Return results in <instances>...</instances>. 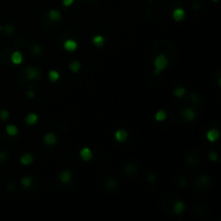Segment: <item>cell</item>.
I'll use <instances>...</instances> for the list:
<instances>
[{"label":"cell","mask_w":221,"mask_h":221,"mask_svg":"<svg viewBox=\"0 0 221 221\" xmlns=\"http://www.w3.org/2000/svg\"><path fill=\"white\" fill-rule=\"evenodd\" d=\"M168 65V60L165 55L161 54L159 55L157 58L154 60V67H155V70H154V73L155 74H159L161 73L163 69H165Z\"/></svg>","instance_id":"6da1fadb"},{"label":"cell","mask_w":221,"mask_h":221,"mask_svg":"<svg viewBox=\"0 0 221 221\" xmlns=\"http://www.w3.org/2000/svg\"><path fill=\"white\" fill-rule=\"evenodd\" d=\"M25 77L29 80H33V79H39L40 73L38 69L33 68V67H28L25 70Z\"/></svg>","instance_id":"7a4b0ae2"},{"label":"cell","mask_w":221,"mask_h":221,"mask_svg":"<svg viewBox=\"0 0 221 221\" xmlns=\"http://www.w3.org/2000/svg\"><path fill=\"white\" fill-rule=\"evenodd\" d=\"M80 157H81V159H82L83 161L89 162L90 160L93 157V153H92L91 149L85 147V148H83L82 150L80 151Z\"/></svg>","instance_id":"3957f363"},{"label":"cell","mask_w":221,"mask_h":221,"mask_svg":"<svg viewBox=\"0 0 221 221\" xmlns=\"http://www.w3.org/2000/svg\"><path fill=\"white\" fill-rule=\"evenodd\" d=\"M182 116H183V118L186 119L187 121H192L197 118V112H195L192 108H188V109L183 110Z\"/></svg>","instance_id":"277c9868"},{"label":"cell","mask_w":221,"mask_h":221,"mask_svg":"<svg viewBox=\"0 0 221 221\" xmlns=\"http://www.w3.org/2000/svg\"><path fill=\"white\" fill-rule=\"evenodd\" d=\"M64 48L66 51L68 52H73L76 51L77 48H78V43H77L76 41H73V40L69 39V40H66L64 43Z\"/></svg>","instance_id":"5b68a950"},{"label":"cell","mask_w":221,"mask_h":221,"mask_svg":"<svg viewBox=\"0 0 221 221\" xmlns=\"http://www.w3.org/2000/svg\"><path fill=\"white\" fill-rule=\"evenodd\" d=\"M184 15H186V13H184V11L182 10L181 8L175 9L173 12V17L175 19V21H177V22L182 21V20L184 19Z\"/></svg>","instance_id":"8992f818"},{"label":"cell","mask_w":221,"mask_h":221,"mask_svg":"<svg viewBox=\"0 0 221 221\" xmlns=\"http://www.w3.org/2000/svg\"><path fill=\"white\" fill-rule=\"evenodd\" d=\"M206 137L207 139H208L209 141H211V143H214V141L218 140L219 139V132H218L217 130H209L208 132H207L206 134Z\"/></svg>","instance_id":"52a82bcc"},{"label":"cell","mask_w":221,"mask_h":221,"mask_svg":"<svg viewBox=\"0 0 221 221\" xmlns=\"http://www.w3.org/2000/svg\"><path fill=\"white\" fill-rule=\"evenodd\" d=\"M71 178H73V174H71L70 170H63V172L60 174V181L64 182V183L69 182L71 180Z\"/></svg>","instance_id":"ba28073f"},{"label":"cell","mask_w":221,"mask_h":221,"mask_svg":"<svg viewBox=\"0 0 221 221\" xmlns=\"http://www.w3.org/2000/svg\"><path fill=\"white\" fill-rule=\"evenodd\" d=\"M116 139L119 141V143H124V141L127 139V132L124 130H118L116 132Z\"/></svg>","instance_id":"9c48e42d"},{"label":"cell","mask_w":221,"mask_h":221,"mask_svg":"<svg viewBox=\"0 0 221 221\" xmlns=\"http://www.w3.org/2000/svg\"><path fill=\"white\" fill-rule=\"evenodd\" d=\"M56 140H57V137H56V135L54 133H49V134H46L44 136V143L46 145L53 146L56 143Z\"/></svg>","instance_id":"30bf717a"},{"label":"cell","mask_w":221,"mask_h":221,"mask_svg":"<svg viewBox=\"0 0 221 221\" xmlns=\"http://www.w3.org/2000/svg\"><path fill=\"white\" fill-rule=\"evenodd\" d=\"M49 17L51 19V21L57 22V21H60V20L62 14H60V11L55 10V9H52V10H50V12H49Z\"/></svg>","instance_id":"8fae6325"},{"label":"cell","mask_w":221,"mask_h":221,"mask_svg":"<svg viewBox=\"0 0 221 221\" xmlns=\"http://www.w3.org/2000/svg\"><path fill=\"white\" fill-rule=\"evenodd\" d=\"M11 60H12V62L14 63L15 65H20L22 62H23V56H22L21 52H14V53L12 54V56H11Z\"/></svg>","instance_id":"7c38bea8"},{"label":"cell","mask_w":221,"mask_h":221,"mask_svg":"<svg viewBox=\"0 0 221 221\" xmlns=\"http://www.w3.org/2000/svg\"><path fill=\"white\" fill-rule=\"evenodd\" d=\"M33 157L30 153H26V154H24L23 157H21V163L23 164V165H29V164L33 163Z\"/></svg>","instance_id":"4fadbf2b"},{"label":"cell","mask_w":221,"mask_h":221,"mask_svg":"<svg viewBox=\"0 0 221 221\" xmlns=\"http://www.w3.org/2000/svg\"><path fill=\"white\" fill-rule=\"evenodd\" d=\"M25 121H26V123L28 124V125H33V124L37 123V121H38L37 114H35V113L27 114V117L25 118Z\"/></svg>","instance_id":"5bb4252c"},{"label":"cell","mask_w":221,"mask_h":221,"mask_svg":"<svg viewBox=\"0 0 221 221\" xmlns=\"http://www.w3.org/2000/svg\"><path fill=\"white\" fill-rule=\"evenodd\" d=\"M184 209V204L181 202V201H177L174 205V211L176 214H181Z\"/></svg>","instance_id":"9a60e30c"},{"label":"cell","mask_w":221,"mask_h":221,"mask_svg":"<svg viewBox=\"0 0 221 221\" xmlns=\"http://www.w3.org/2000/svg\"><path fill=\"white\" fill-rule=\"evenodd\" d=\"M93 43L95 44L96 46H103L104 43H105V39H104L103 36L97 35L93 38Z\"/></svg>","instance_id":"2e32d148"},{"label":"cell","mask_w":221,"mask_h":221,"mask_svg":"<svg viewBox=\"0 0 221 221\" xmlns=\"http://www.w3.org/2000/svg\"><path fill=\"white\" fill-rule=\"evenodd\" d=\"M6 130L8 133V135H10V136H15L19 133V130H17V127L15 125H8Z\"/></svg>","instance_id":"e0dca14e"},{"label":"cell","mask_w":221,"mask_h":221,"mask_svg":"<svg viewBox=\"0 0 221 221\" xmlns=\"http://www.w3.org/2000/svg\"><path fill=\"white\" fill-rule=\"evenodd\" d=\"M69 68H70L71 71H73V73H77V71L80 70L81 64L78 62V60H73V62L69 64Z\"/></svg>","instance_id":"ac0fdd59"},{"label":"cell","mask_w":221,"mask_h":221,"mask_svg":"<svg viewBox=\"0 0 221 221\" xmlns=\"http://www.w3.org/2000/svg\"><path fill=\"white\" fill-rule=\"evenodd\" d=\"M49 79H50V81H52V82L57 81L58 79H60V73H58V71H56V70L50 71L49 73Z\"/></svg>","instance_id":"d6986e66"},{"label":"cell","mask_w":221,"mask_h":221,"mask_svg":"<svg viewBox=\"0 0 221 221\" xmlns=\"http://www.w3.org/2000/svg\"><path fill=\"white\" fill-rule=\"evenodd\" d=\"M166 119V112L164 110H159V111L155 113V120L157 121H164Z\"/></svg>","instance_id":"ffe728a7"},{"label":"cell","mask_w":221,"mask_h":221,"mask_svg":"<svg viewBox=\"0 0 221 221\" xmlns=\"http://www.w3.org/2000/svg\"><path fill=\"white\" fill-rule=\"evenodd\" d=\"M31 182H33V180H31V178H30V177H24L23 179L21 180L22 186H23L24 188H26V189L30 187Z\"/></svg>","instance_id":"44dd1931"},{"label":"cell","mask_w":221,"mask_h":221,"mask_svg":"<svg viewBox=\"0 0 221 221\" xmlns=\"http://www.w3.org/2000/svg\"><path fill=\"white\" fill-rule=\"evenodd\" d=\"M174 94H175V96H177V97H181V96H183L184 94H186V89L182 86L177 87V89H175Z\"/></svg>","instance_id":"7402d4cb"},{"label":"cell","mask_w":221,"mask_h":221,"mask_svg":"<svg viewBox=\"0 0 221 221\" xmlns=\"http://www.w3.org/2000/svg\"><path fill=\"white\" fill-rule=\"evenodd\" d=\"M0 118H1L2 120H7V119L9 118V111L8 110L3 109V110L0 111Z\"/></svg>","instance_id":"603a6c76"},{"label":"cell","mask_w":221,"mask_h":221,"mask_svg":"<svg viewBox=\"0 0 221 221\" xmlns=\"http://www.w3.org/2000/svg\"><path fill=\"white\" fill-rule=\"evenodd\" d=\"M107 186H108V188H110V189H113L114 187H116V181H114L112 178H109V180H108V183H107Z\"/></svg>","instance_id":"cb8c5ba5"},{"label":"cell","mask_w":221,"mask_h":221,"mask_svg":"<svg viewBox=\"0 0 221 221\" xmlns=\"http://www.w3.org/2000/svg\"><path fill=\"white\" fill-rule=\"evenodd\" d=\"M31 52H33V54H40V52H41V48H40L39 46H33V49H31Z\"/></svg>","instance_id":"d4e9b609"},{"label":"cell","mask_w":221,"mask_h":221,"mask_svg":"<svg viewBox=\"0 0 221 221\" xmlns=\"http://www.w3.org/2000/svg\"><path fill=\"white\" fill-rule=\"evenodd\" d=\"M209 159L211 160V161H217V154H216V152H214V151H211V152H209Z\"/></svg>","instance_id":"484cf974"},{"label":"cell","mask_w":221,"mask_h":221,"mask_svg":"<svg viewBox=\"0 0 221 221\" xmlns=\"http://www.w3.org/2000/svg\"><path fill=\"white\" fill-rule=\"evenodd\" d=\"M209 180V178L207 177V176H202V177L200 178V179H198V181L201 182V183H206L207 181H208Z\"/></svg>","instance_id":"4316f807"},{"label":"cell","mask_w":221,"mask_h":221,"mask_svg":"<svg viewBox=\"0 0 221 221\" xmlns=\"http://www.w3.org/2000/svg\"><path fill=\"white\" fill-rule=\"evenodd\" d=\"M73 1L74 0H63V4L66 6V7H69V6H71V4L73 3Z\"/></svg>","instance_id":"83f0119b"},{"label":"cell","mask_w":221,"mask_h":221,"mask_svg":"<svg viewBox=\"0 0 221 221\" xmlns=\"http://www.w3.org/2000/svg\"><path fill=\"white\" fill-rule=\"evenodd\" d=\"M6 160V153L2 152V151H0V162L4 161Z\"/></svg>","instance_id":"f1b7e54d"},{"label":"cell","mask_w":221,"mask_h":221,"mask_svg":"<svg viewBox=\"0 0 221 221\" xmlns=\"http://www.w3.org/2000/svg\"><path fill=\"white\" fill-rule=\"evenodd\" d=\"M27 95H28V97H33L35 96V94H33V91H28V93H27Z\"/></svg>","instance_id":"f546056e"},{"label":"cell","mask_w":221,"mask_h":221,"mask_svg":"<svg viewBox=\"0 0 221 221\" xmlns=\"http://www.w3.org/2000/svg\"><path fill=\"white\" fill-rule=\"evenodd\" d=\"M0 30H2V27H0Z\"/></svg>","instance_id":"4dcf8cb0"},{"label":"cell","mask_w":221,"mask_h":221,"mask_svg":"<svg viewBox=\"0 0 221 221\" xmlns=\"http://www.w3.org/2000/svg\"><path fill=\"white\" fill-rule=\"evenodd\" d=\"M213 1H217V0H213Z\"/></svg>","instance_id":"1f68e13d"}]
</instances>
